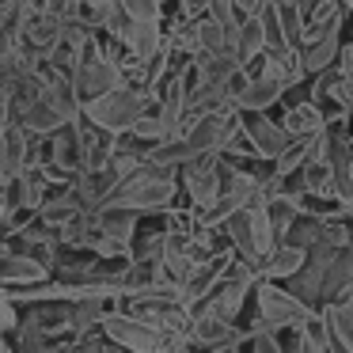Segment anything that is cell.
I'll return each instance as SVG.
<instances>
[{
    "instance_id": "obj_1",
    "label": "cell",
    "mask_w": 353,
    "mask_h": 353,
    "mask_svg": "<svg viewBox=\"0 0 353 353\" xmlns=\"http://www.w3.org/2000/svg\"><path fill=\"white\" fill-rule=\"evenodd\" d=\"M156 110V99H148V92H137V88H114V92L99 95V99L84 103V118L110 133H133V125L141 118Z\"/></svg>"
},
{
    "instance_id": "obj_2",
    "label": "cell",
    "mask_w": 353,
    "mask_h": 353,
    "mask_svg": "<svg viewBox=\"0 0 353 353\" xmlns=\"http://www.w3.org/2000/svg\"><path fill=\"white\" fill-rule=\"evenodd\" d=\"M103 338H110V342L118 345V350L125 353H168L171 350V334L163 327H156L152 319H145V315L137 312H110L107 319H103Z\"/></svg>"
},
{
    "instance_id": "obj_3",
    "label": "cell",
    "mask_w": 353,
    "mask_h": 353,
    "mask_svg": "<svg viewBox=\"0 0 353 353\" xmlns=\"http://www.w3.org/2000/svg\"><path fill=\"white\" fill-rule=\"evenodd\" d=\"M254 304H259V315L270 323V330H300L315 315V307L307 300H300L292 289H281L270 277H259V285H254Z\"/></svg>"
},
{
    "instance_id": "obj_4",
    "label": "cell",
    "mask_w": 353,
    "mask_h": 353,
    "mask_svg": "<svg viewBox=\"0 0 353 353\" xmlns=\"http://www.w3.org/2000/svg\"><path fill=\"white\" fill-rule=\"evenodd\" d=\"M216 156H221V152L198 156V160H190L183 168V186H186V194H190L194 209H201V213H209V209L221 201V194H224L221 160H216Z\"/></svg>"
},
{
    "instance_id": "obj_5",
    "label": "cell",
    "mask_w": 353,
    "mask_h": 353,
    "mask_svg": "<svg viewBox=\"0 0 353 353\" xmlns=\"http://www.w3.org/2000/svg\"><path fill=\"white\" fill-rule=\"evenodd\" d=\"M254 285H259V274L224 277V281L213 289V296H209L205 304H198L194 312H213V315H221V319H232V323H236L239 315H243L247 292H254Z\"/></svg>"
},
{
    "instance_id": "obj_6",
    "label": "cell",
    "mask_w": 353,
    "mask_h": 353,
    "mask_svg": "<svg viewBox=\"0 0 353 353\" xmlns=\"http://www.w3.org/2000/svg\"><path fill=\"white\" fill-rule=\"evenodd\" d=\"M72 84H77L80 99L92 103L99 99V95L114 92V88H122V69H118L114 61H107V57H84V65H80L77 72H72Z\"/></svg>"
},
{
    "instance_id": "obj_7",
    "label": "cell",
    "mask_w": 353,
    "mask_h": 353,
    "mask_svg": "<svg viewBox=\"0 0 353 353\" xmlns=\"http://www.w3.org/2000/svg\"><path fill=\"white\" fill-rule=\"evenodd\" d=\"M0 281L4 289H27V285H42L50 281V266L39 259V254H19V251H4V262H0Z\"/></svg>"
},
{
    "instance_id": "obj_8",
    "label": "cell",
    "mask_w": 353,
    "mask_h": 353,
    "mask_svg": "<svg viewBox=\"0 0 353 353\" xmlns=\"http://www.w3.org/2000/svg\"><path fill=\"white\" fill-rule=\"evenodd\" d=\"M338 27H342V16L338 19H327L323 23V31L315 34L312 42H307V50H300V69L304 72H327L330 65H334V57L342 54V42H338Z\"/></svg>"
},
{
    "instance_id": "obj_9",
    "label": "cell",
    "mask_w": 353,
    "mask_h": 353,
    "mask_svg": "<svg viewBox=\"0 0 353 353\" xmlns=\"http://www.w3.org/2000/svg\"><path fill=\"white\" fill-rule=\"evenodd\" d=\"M307 254H312L307 247H296V243H289V239H281V243L262 259L259 274L270 277V281H289V277H296L300 270L307 266Z\"/></svg>"
},
{
    "instance_id": "obj_10",
    "label": "cell",
    "mask_w": 353,
    "mask_h": 353,
    "mask_svg": "<svg viewBox=\"0 0 353 353\" xmlns=\"http://www.w3.org/2000/svg\"><path fill=\"white\" fill-rule=\"evenodd\" d=\"M247 133H251V141L259 145L262 160H277V156H281L285 148L292 145L289 130H285V125H277V122H270L266 110H254V114H247Z\"/></svg>"
},
{
    "instance_id": "obj_11",
    "label": "cell",
    "mask_w": 353,
    "mask_h": 353,
    "mask_svg": "<svg viewBox=\"0 0 353 353\" xmlns=\"http://www.w3.org/2000/svg\"><path fill=\"white\" fill-rule=\"evenodd\" d=\"M285 88H289V80H277V77H259V80H251V84L239 92L236 110H239V114H254V110L274 107V103H281Z\"/></svg>"
},
{
    "instance_id": "obj_12",
    "label": "cell",
    "mask_w": 353,
    "mask_h": 353,
    "mask_svg": "<svg viewBox=\"0 0 353 353\" xmlns=\"http://www.w3.org/2000/svg\"><path fill=\"white\" fill-rule=\"evenodd\" d=\"M323 319L330 327V338L353 353V289H345L338 300H327L323 304Z\"/></svg>"
},
{
    "instance_id": "obj_13",
    "label": "cell",
    "mask_w": 353,
    "mask_h": 353,
    "mask_svg": "<svg viewBox=\"0 0 353 353\" xmlns=\"http://www.w3.org/2000/svg\"><path fill=\"white\" fill-rule=\"evenodd\" d=\"M99 232L118 243H125L133 251V239H137V209L125 205H103L99 209Z\"/></svg>"
},
{
    "instance_id": "obj_14",
    "label": "cell",
    "mask_w": 353,
    "mask_h": 353,
    "mask_svg": "<svg viewBox=\"0 0 353 353\" xmlns=\"http://www.w3.org/2000/svg\"><path fill=\"white\" fill-rule=\"evenodd\" d=\"M345 289H353V247H338L327 262V281H323V300H338Z\"/></svg>"
},
{
    "instance_id": "obj_15",
    "label": "cell",
    "mask_w": 353,
    "mask_h": 353,
    "mask_svg": "<svg viewBox=\"0 0 353 353\" xmlns=\"http://www.w3.org/2000/svg\"><path fill=\"white\" fill-rule=\"evenodd\" d=\"M285 130H289L292 141H307V137H319L327 130V118H323V107L319 103H300V107L289 110L285 118Z\"/></svg>"
},
{
    "instance_id": "obj_16",
    "label": "cell",
    "mask_w": 353,
    "mask_h": 353,
    "mask_svg": "<svg viewBox=\"0 0 353 353\" xmlns=\"http://www.w3.org/2000/svg\"><path fill=\"white\" fill-rule=\"evenodd\" d=\"M19 122H23L31 133H42V137H46V133H57L61 125H69V118H65L61 110H57L54 103L42 95V99H34L31 107L23 110V118H19Z\"/></svg>"
},
{
    "instance_id": "obj_17",
    "label": "cell",
    "mask_w": 353,
    "mask_h": 353,
    "mask_svg": "<svg viewBox=\"0 0 353 353\" xmlns=\"http://www.w3.org/2000/svg\"><path fill=\"white\" fill-rule=\"evenodd\" d=\"M266 27H262V16H247L243 19V31H239V42H236V50H232V54L239 57V65H251L254 57H262L266 54Z\"/></svg>"
},
{
    "instance_id": "obj_18",
    "label": "cell",
    "mask_w": 353,
    "mask_h": 353,
    "mask_svg": "<svg viewBox=\"0 0 353 353\" xmlns=\"http://www.w3.org/2000/svg\"><path fill=\"white\" fill-rule=\"evenodd\" d=\"M194 50H198V54H228L232 50L228 31H224L213 16H205L198 27H194Z\"/></svg>"
},
{
    "instance_id": "obj_19",
    "label": "cell",
    "mask_w": 353,
    "mask_h": 353,
    "mask_svg": "<svg viewBox=\"0 0 353 353\" xmlns=\"http://www.w3.org/2000/svg\"><path fill=\"white\" fill-rule=\"evenodd\" d=\"M323 232H327V216H312V213H300L296 216V224L289 228V243H296V247H307L312 251L315 243H323Z\"/></svg>"
},
{
    "instance_id": "obj_20",
    "label": "cell",
    "mask_w": 353,
    "mask_h": 353,
    "mask_svg": "<svg viewBox=\"0 0 353 353\" xmlns=\"http://www.w3.org/2000/svg\"><path fill=\"white\" fill-rule=\"evenodd\" d=\"M122 12H130L137 23H160V0H118Z\"/></svg>"
},
{
    "instance_id": "obj_21",
    "label": "cell",
    "mask_w": 353,
    "mask_h": 353,
    "mask_svg": "<svg viewBox=\"0 0 353 353\" xmlns=\"http://www.w3.org/2000/svg\"><path fill=\"white\" fill-rule=\"evenodd\" d=\"M281 23L285 34H289V46L296 50L300 39H304V19H300V4H281Z\"/></svg>"
},
{
    "instance_id": "obj_22",
    "label": "cell",
    "mask_w": 353,
    "mask_h": 353,
    "mask_svg": "<svg viewBox=\"0 0 353 353\" xmlns=\"http://www.w3.org/2000/svg\"><path fill=\"white\" fill-rule=\"evenodd\" d=\"M0 315H4V334H19V312H16V300L12 296H0Z\"/></svg>"
},
{
    "instance_id": "obj_23",
    "label": "cell",
    "mask_w": 353,
    "mask_h": 353,
    "mask_svg": "<svg viewBox=\"0 0 353 353\" xmlns=\"http://www.w3.org/2000/svg\"><path fill=\"white\" fill-rule=\"evenodd\" d=\"M251 353H292V350H285V345L274 338V330H266V334H254Z\"/></svg>"
},
{
    "instance_id": "obj_24",
    "label": "cell",
    "mask_w": 353,
    "mask_h": 353,
    "mask_svg": "<svg viewBox=\"0 0 353 353\" xmlns=\"http://www.w3.org/2000/svg\"><path fill=\"white\" fill-rule=\"evenodd\" d=\"M72 8H77V0H42V12L54 19H69Z\"/></svg>"
},
{
    "instance_id": "obj_25",
    "label": "cell",
    "mask_w": 353,
    "mask_h": 353,
    "mask_svg": "<svg viewBox=\"0 0 353 353\" xmlns=\"http://www.w3.org/2000/svg\"><path fill=\"white\" fill-rule=\"evenodd\" d=\"M292 353H327V345H319L312 334H304V330H296V342H292Z\"/></svg>"
},
{
    "instance_id": "obj_26",
    "label": "cell",
    "mask_w": 353,
    "mask_h": 353,
    "mask_svg": "<svg viewBox=\"0 0 353 353\" xmlns=\"http://www.w3.org/2000/svg\"><path fill=\"white\" fill-rule=\"evenodd\" d=\"M183 4H186V8H194V4H198V0H183Z\"/></svg>"
},
{
    "instance_id": "obj_27",
    "label": "cell",
    "mask_w": 353,
    "mask_h": 353,
    "mask_svg": "<svg viewBox=\"0 0 353 353\" xmlns=\"http://www.w3.org/2000/svg\"><path fill=\"white\" fill-rule=\"evenodd\" d=\"M277 4H300V0H277Z\"/></svg>"
},
{
    "instance_id": "obj_28",
    "label": "cell",
    "mask_w": 353,
    "mask_h": 353,
    "mask_svg": "<svg viewBox=\"0 0 353 353\" xmlns=\"http://www.w3.org/2000/svg\"><path fill=\"white\" fill-rule=\"evenodd\" d=\"M236 353H239V350H236Z\"/></svg>"
}]
</instances>
